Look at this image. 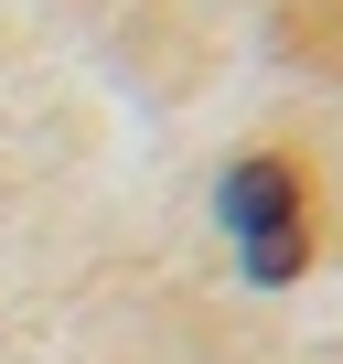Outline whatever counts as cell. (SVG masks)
<instances>
[{
  "label": "cell",
  "mask_w": 343,
  "mask_h": 364,
  "mask_svg": "<svg viewBox=\"0 0 343 364\" xmlns=\"http://www.w3.org/2000/svg\"><path fill=\"white\" fill-rule=\"evenodd\" d=\"M226 236H236V268L258 279V289H290L300 268H311V204H300V171L279 161V150H247L236 171H226Z\"/></svg>",
  "instance_id": "6da1fadb"
}]
</instances>
